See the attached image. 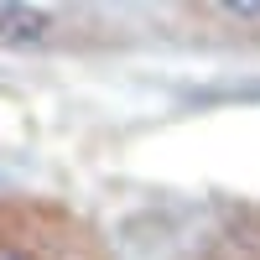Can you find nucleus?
<instances>
[{
  "label": "nucleus",
  "mask_w": 260,
  "mask_h": 260,
  "mask_svg": "<svg viewBox=\"0 0 260 260\" xmlns=\"http://www.w3.org/2000/svg\"><path fill=\"white\" fill-rule=\"evenodd\" d=\"M0 260H104V240L62 203L0 198Z\"/></svg>",
  "instance_id": "obj_1"
},
{
  "label": "nucleus",
  "mask_w": 260,
  "mask_h": 260,
  "mask_svg": "<svg viewBox=\"0 0 260 260\" xmlns=\"http://www.w3.org/2000/svg\"><path fill=\"white\" fill-rule=\"evenodd\" d=\"M47 26L52 21L42 16V11H0V47H26V42H37V37H47Z\"/></svg>",
  "instance_id": "obj_2"
},
{
  "label": "nucleus",
  "mask_w": 260,
  "mask_h": 260,
  "mask_svg": "<svg viewBox=\"0 0 260 260\" xmlns=\"http://www.w3.org/2000/svg\"><path fill=\"white\" fill-rule=\"evenodd\" d=\"M213 260H260V213H250V219H240V224H229Z\"/></svg>",
  "instance_id": "obj_3"
}]
</instances>
